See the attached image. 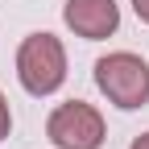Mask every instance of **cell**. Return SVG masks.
<instances>
[{
  "label": "cell",
  "instance_id": "52a82bcc",
  "mask_svg": "<svg viewBox=\"0 0 149 149\" xmlns=\"http://www.w3.org/2000/svg\"><path fill=\"white\" fill-rule=\"evenodd\" d=\"M128 149H149V133H141V137H137L133 145H128Z\"/></svg>",
  "mask_w": 149,
  "mask_h": 149
},
{
  "label": "cell",
  "instance_id": "6da1fadb",
  "mask_svg": "<svg viewBox=\"0 0 149 149\" xmlns=\"http://www.w3.org/2000/svg\"><path fill=\"white\" fill-rule=\"evenodd\" d=\"M17 79L29 95H54L66 79V50L54 33H29L17 50Z\"/></svg>",
  "mask_w": 149,
  "mask_h": 149
},
{
  "label": "cell",
  "instance_id": "7a4b0ae2",
  "mask_svg": "<svg viewBox=\"0 0 149 149\" xmlns=\"http://www.w3.org/2000/svg\"><path fill=\"white\" fill-rule=\"evenodd\" d=\"M95 87L124 112L145 108L149 104V62L137 58V54H124V50L104 54L95 62Z\"/></svg>",
  "mask_w": 149,
  "mask_h": 149
},
{
  "label": "cell",
  "instance_id": "8992f818",
  "mask_svg": "<svg viewBox=\"0 0 149 149\" xmlns=\"http://www.w3.org/2000/svg\"><path fill=\"white\" fill-rule=\"evenodd\" d=\"M133 8H137V17L149 25V0H133Z\"/></svg>",
  "mask_w": 149,
  "mask_h": 149
},
{
  "label": "cell",
  "instance_id": "3957f363",
  "mask_svg": "<svg viewBox=\"0 0 149 149\" xmlns=\"http://www.w3.org/2000/svg\"><path fill=\"white\" fill-rule=\"evenodd\" d=\"M46 133L58 149H100L104 145V116L83 100L58 104L46 120Z\"/></svg>",
  "mask_w": 149,
  "mask_h": 149
},
{
  "label": "cell",
  "instance_id": "277c9868",
  "mask_svg": "<svg viewBox=\"0 0 149 149\" xmlns=\"http://www.w3.org/2000/svg\"><path fill=\"white\" fill-rule=\"evenodd\" d=\"M62 21L79 33V37L100 42V37L116 33L120 8H116V0H66V4H62Z\"/></svg>",
  "mask_w": 149,
  "mask_h": 149
},
{
  "label": "cell",
  "instance_id": "5b68a950",
  "mask_svg": "<svg viewBox=\"0 0 149 149\" xmlns=\"http://www.w3.org/2000/svg\"><path fill=\"white\" fill-rule=\"evenodd\" d=\"M8 128H13V116H8V100L0 95V141L8 137Z\"/></svg>",
  "mask_w": 149,
  "mask_h": 149
}]
</instances>
